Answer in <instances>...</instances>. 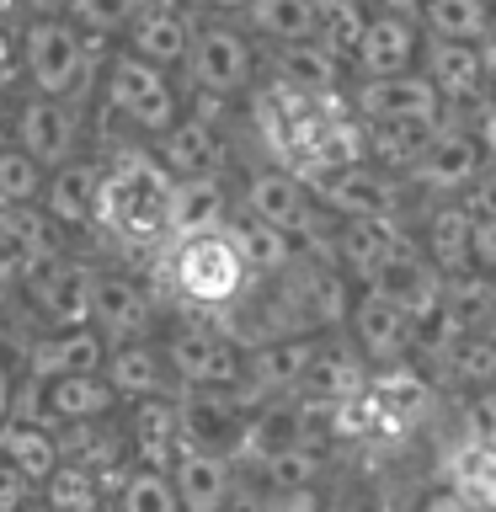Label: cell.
Instances as JSON below:
<instances>
[{
  "label": "cell",
  "instance_id": "53",
  "mask_svg": "<svg viewBox=\"0 0 496 512\" xmlns=\"http://www.w3.org/2000/svg\"><path fill=\"white\" fill-rule=\"evenodd\" d=\"M27 16H64V0H16Z\"/></svg>",
  "mask_w": 496,
  "mask_h": 512
},
{
  "label": "cell",
  "instance_id": "38",
  "mask_svg": "<svg viewBox=\"0 0 496 512\" xmlns=\"http://www.w3.org/2000/svg\"><path fill=\"white\" fill-rule=\"evenodd\" d=\"M230 224H235V240H240V251H246L256 283H272V278H283V272L294 267V256H299V240L294 235L272 230V224H256L246 214H235Z\"/></svg>",
  "mask_w": 496,
  "mask_h": 512
},
{
  "label": "cell",
  "instance_id": "41",
  "mask_svg": "<svg viewBox=\"0 0 496 512\" xmlns=\"http://www.w3.org/2000/svg\"><path fill=\"white\" fill-rule=\"evenodd\" d=\"M144 6H150V0H64V16H70L91 43H107V38H123Z\"/></svg>",
  "mask_w": 496,
  "mask_h": 512
},
{
  "label": "cell",
  "instance_id": "40",
  "mask_svg": "<svg viewBox=\"0 0 496 512\" xmlns=\"http://www.w3.org/2000/svg\"><path fill=\"white\" fill-rule=\"evenodd\" d=\"M43 182L48 171L32 160L22 144L0 139V208H32L43 203Z\"/></svg>",
  "mask_w": 496,
  "mask_h": 512
},
{
  "label": "cell",
  "instance_id": "16",
  "mask_svg": "<svg viewBox=\"0 0 496 512\" xmlns=\"http://www.w3.org/2000/svg\"><path fill=\"white\" fill-rule=\"evenodd\" d=\"M347 102L363 123H438V118H448L438 86L422 70L384 75V80H352Z\"/></svg>",
  "mask_w": 496,
  "mask_h": 512
},
{
  "label": "cell",
  "instance_id": "44",
  "mask_svg": "<svg viewBox=\"0 0 496 512\" xmlns=\"http://www.w3.org/2000/svg\"><path fill=\"white\" fill-rule=\"evenodd\" d=\"M326 491H256L251 512H320Z\"/></svg>",
  "mask_w": 496,
  "mask_h": 512
},
{
  "label": "cell",
  "instance_id": "39",
  "mask_svg": "<svg viewBox=\"0 0 496 512\" xmlns=\"http://www.w3.org/2000/svg\"><path fill=\"white\" fill-rule=\"evenodd\" d=\"M368 0H315V38L336 48L347 64L352 54H358V43H363V27H368Z\"/></svg>",
  "mask_w": 496,
  "mask_h": 512
},
{
  "label": "cell",
  "instance_id": "13",
  "mask_svg": "<svg viewBox=\"0 0 496 512\" xmlns=\"http://www.w3.org/2000/svg\"><path fill=\"white\" fill-rule=\"evenodd\" d=\"M326 331H283L267 336V342L246 347V379H240V400L246 406H262V400H283L304 390V374L315 363V347Z\"/></svg>",
  "mask_w": 496,
  "mask_h": 512
},
{
  "label": "cell",
  "instance_id": "30",
  "mask_svg": "<svg viewBox=\"0 0 496 512\" xmlns=\"http://www.w3.org/2000/svg\"><path fill=\"white\" fill-rule=\"evenodd\" d=\"M107 352L112 342L102 331L91 326H59V331H48L43 336V347L32 352V379H75V374H102L107 368Z\"/></svg>",
  "mask_w": 496,
  "mask_h": 512
},
{
  "label": "cell",
  "instance_id": "52",
  "mask_svg": "<svg viewBox=\"0 0 496 512\" xmlns=\"http://www.w3.org/2000/svg\"><path fill=\"white\" fill-rule=\"evenodd\" d=\"M368 11H390V16H416L422 0H368Z\"/></svg>",
  "mask_w": 496,
  "mask_h": 512
},
{
  "label": "cell",
  "instance_id": "10",
  "mask_svg": "<svg viewBox=\"0 0 496 512\" xmlns=\"http://www.w3.org/2000/svg\"><path fill=\"white\" fill-rule=\"evenodd\" d=\"M480 171H486V150H480L475 128L464 118H443L422 160L406 171V187L416 203H443V198H464Z\"/></svg>",
  "mask_w": 496,
  "mask_h": 512
},
{
  "label": "cell",
  "instance_id": "1",
  "mask_svg": "<svg viewBox=\"0 0 496 512\" xmlns=\"http://www.w3.org/2000/svg\"><path fill=\"white\" fill-rule=\"evenodd\" d=\"M171 198L176 176L160 166L150 144H123L112 160H102V208L96 224L112 230L128 246H166L171 240Z\"/></svg>",
  "mask_w": 496,
  "mask_h": 512
},
{
  "label": "cell",
  "instance_id": "20",
  "mask_svg": "<svg viewBox=\"0 0 496 512\" xmlns=\"http://www.w3.org/2000/svg\"><path fill=\"white\" fill-rule=\"evenodd\" d=\"M443 272L427 262L422 251H416V240H406L400 251H390L384 262L374 267V278L368 283H358V288H374L379 299H390V304H400L416 326H427L432 315H438V304H443Z\"/></svg>",
  "mask_w": 496,
  "mask_h": 512
},
{
  "label": "cell",
  "instance_id": "14",
  "mask_svg": "<svg viewBox=\"0 0 496 512\" xmlns=\"http://www.w3.org/2000/svg\"><path fill=\"white\" fill-rule=\"evenodd\" d=\"M96 272L91 262H75V256H48L43 267H32L22 278V299L27 310L48 320V331L59 326H86L91 320V299H96Z\"/></svg>",
  "mask_w": 496,
  "mask_h": 512
},
{
  "label": "cell",
  "instance_id": "31",
  "mask_svg": "<svg viewBox=\"0 0 496 512\" xmlns=\"http://www.w3.org/2000/svg\"><path fill=\"white\" fill-rule=\"evenodd\" d=\"M0 464L22 475L32 491H43L48 480H54V470L64 464V443L48 422H16L11 416V422L0 427Z\"/></svg>",
  "mask_w": 496,
  "mask_h": 512
},
{
  "label": "cell",
  "instance_id": "46",
  "mask_svg": "<svg viewBox=\"0 0 496 512\" xmlns=\"http://www.w3.org/2000/svg\"><path fill=\"white\" fill-rule=\"evenodd\" d=\"M470 267L496 278V219H475V240H470Z\"/></svg>",
  "mask_w": 496,
  "mask_h": 512
},
{
  "label": "cell",
  "instance_id": "27",
  "mask_svg": "<svg viewBox=\"0 0 496 512\" xmlns=\"http://www.w3.org/2000/svg\"><path fill=\"white\" fill-rule=\"evenodd\" d=\"M112 411H123V395L107 384V374H75V379L38 384V416L48 427H91V422H107Z\"/></svg>",
  "mask_w": 496,
  "mask_h": 512
},
{
  "label": "cell",
  "instance_id": "3",
  "mask_svg": "<svg viewBox=\"0 0 496 512\" xmlns=\"http://www.w3.org/2000/svg\"><path fill=\"white\" fill-rule=\"evenodd\" d=\"M262 75H267V48L246 27L230 22V16H198V32H192V48L182 64L187 102L235 107L262 86Z\"/></svg>",
  "mask_w": 496,
  "mask_h": 512
},
{
  "label": "cell",
  "instance_id": "36",
  "mask_svg": "<svg viewBox=\"0 0 496 512\" xmlns=\"http://www.w3.org/2000/svg\"><path fill=\"white\" fill-rule=\"evenodd\" d=\"M240 27L267 54L272 48H288V43H304V38H315V0H251L240 11Z\"/></svg>",
  "mask_w": 496,
  "mask_h": 512
},
{
  "label": "cell",
  "instance_id": "9",
  "mask_svg": "<svg viewBox=\"0 0 496 512\" xmlns=\"http://www.w3.org/2000/svg\"><path fill=\"white\" fill-rule=\"evenodd\" d=\"M310 192L326 219H411L416 208L411 187L400 176L379 171L374 160H352V166L320 176Z\"/></svg>",
  "mask_w": 496,
  "mask_h": 512
},
{
  "label": "cell",
  "instance_id": "24",
  "mask_svg": "<svg viewBox=\"0 0 496 512\" xmlns=\"http://www.w3.org/2000/svg\"><path fill=\"white\" fill-rule=\"evenodd\" d=\"M43 214L54 230H91L96 208H102V160L96 155H75L64 166L48 171L43 182Z\"/></svg>",
  "mask_w": 496,
  "mask_h": 512
},
{
  "label": "cell",
  "instance_id": "54",
  "mask_svg": "<svg viewBox=\"0 0 496 512\" xmlns=\"http://www.w3.org/2000/svg\"><path fill=\"white\" fill-rule=\"evenodd\" d=\"M11 91H0V139H11Z\"/></svg>",
  "mask_w": 496,
  "mask_h": 512
},
{
  "label": "cell",
  "instance_id": "15",
  "mask_svg": "<svg viewBox=\"0 0 496 512\" xmlns=\"http://www.w3.org/2000/svg\"><path fill=\"white\" fill-rule=\"evenodd\" d=\"M422 75L438 86L448 118H470L480 102H491V96H496L491 48H486V43H432V38H427Z\"/></svg>",
  "mask_w": 496,
  "mask_h": 512
},
{
  "label": "cell",
  "instance_id": "43",
  "mask_svg": "<svg viewBox=\"0 0 496 512\" xmlns=\"http://www.w3.org/2000/svg\"><path fill=\"white\" fill-rule=\"evenodd\" d=\"M43 502L54 512H96V486H91V470L86 464H70L64 459L54 480L43 486Z\"/></svg>",
  "mask_w": 496,
  "mask_h": 512
},
{
  "label": "cell",
  "instance_id": "17",
  "mask_svg": "<svg viewBox=\"0 0 496 512\" xmlns=\"http://www.w3.org/2000/svg\"><path fill=\"white\" fill-rule=\"evenodd\" d=\"M192 32H198V11H192V0H150V6L134 16V27L118 38V48H123V54H134V59H144V64H160V70L182 75Z\"/></svg>",
  "mask_w": 496,
  "mask_h": 512
},
{
  "label": "cell",
  "instance_id": "51",
  "mask_svg": "<svg viewBox=\"0 0 496 512\" xmlns=\"http://www.w3.org/2000/svg\"><path fill=\"white\" fill-rule=\"evenodd\" d=\"M320 512H374V502H368V496H326V507H320Z\"/></svg>",
  "mask_w": 496,
  "mask_h": 512
},
{
  "label": "cell",
  "instance_id": "28",
  "mask_svg": "<svg viewBox=\"0 0 496 512\" xmlns=\"http://www.w3.org/2000/svg\"><path fill=\"white\" fill-rule=\"evenodd\" d=\"M107 384L123 395V406L134 400H160V395H176V379H171V363H166V347L155 336H134V342H112L107 352Z\"/></svg>",
  "mask_w": 496,
  "mask_h": 512
},
{
  "label": "cell",
  "instance_id": "21",
  "mask_svg": "<svg viewBox=\"0 0 496 512\" xmlns=\"http://www.w3.org/2000/svg\"><path fill=\"white\" fill-rule=\"evenodd\" d=\"M176 416H182V448H208V454L235 459L251 406L235 390H182L176 395Z\"/></svg>",
  "mask_w": 496,
  "mask_h": 512
},
{
  "label": "cell",
  "instance_id": "11",
  "mask_svg": "<svg viewBox=\"0 0 496 512\" xmlns=\"http://www.w3.org/2000/svg\"><path fill=\"white\" fill-rule=\"evenodd\" d=\"M342 336H347V347L363 358L368 374L416 363V320L400 310V304L379 299L374 288H358V294H352V310L342 320Z\"/></svg>",
  "mask_w": 496,
  "mask_h": 512
},
{
  "label": "cell",
  "instance_id": "25",
  "mask_svg": "<svg viewBox=\"0 0 496 512\" xmlns=\"http://www.w3.org/2000/svg\"><path fill=\"white\" fill-rule=\"evenodd\" d=\"M171 486H176V502L182 512H230L235 507V486H240V470L230 454H208V448H182L171 459Z\"/></svg>",
  "mask_w": 496,
  "mask_h": 512
},
{
  "label": "cell",
  "instance_id": "48",
  "mask_svg": "<svg viewBox=\"0 0 496 512\" xmlns=\"http://www.w3.org/2000/svg\"><path fill=\"white\" fill-rule=\"evenodd\" d=\"M464 123L475 128L480 150H486V160L496 166V96H491V102H480V107H475V112H470V118H464Z\"/></svg>",
  "mask_w": 496,
  "mask_h": 512
},
{
  "label": "cell",
  "instance_id": "37",
  "mask_svg": "<svg viewBox=\"0 0 496 512\" xmlns=\"http://www.w3.org/2000/svg\"><path fill=\"white\" fill-rule=\"evenodd\" d=\"M251 480H256V491H320V480H326V443L310 438V443L283 448V454L251 464Z\"/></svg>",
  "mask_w": 496,
  "mask_h": 512
},
{
  "label": "cell",
  "instance_id": "7",
  "mask_svg": "<svg viewBox=\"0 0 496 512\" xmlns=\"http://www.w3.org/2000/svg\"><path fill=\"white\" fill-rule=\"evenodd\" d=\"M166 347V363H171V379H176V395L182 390H235L240 395V379H246V342L219 326L208 315H192V320H176V326L160 336Z\"/></svg>",
  "mask_w": 496,
  "mask_h": 512
},
{
  "label": "cell",
  "instance_id": "29",
  "mask_svg": "<svg viewBox=\"0 0 496 512\" xmlns=\"http://www.w3.org/2000/svg\"><path fill=\"white\" fill-rule=\"evenodd\" d=\"M54 251V224L38 203L32 208H0V283H22L32 267H43Z\"/></svg>",
  "mask_w": 496,
  "mask_h": 512
},
{
  "label": "cell",
  "instance_id": "19",
  "mask_svg": "<svg viewBox=\"0 0 496 512\" xmlns=\"http://www.w3.org/2000/svg\"><path fill=\"white\" fill-rule=\"evenodd\" d=\"M406 240H411V219H331L326 240L310 246V251H326L352 283H368V278H374V267L390 251L406 246Z\"/></svg>",
  "mask_w": 496,
  "mask_h": 512
},
{
  "label": "cell",
  "instance_id": "42",
  "mask_svg": "<svg viewBox=\"0 0 496 512\" xmlns=\"http://www.w3.org/2000/svg\"><path fill=\"white\" fill-rule=\"evenodd\" d=\"M118 512H182V502H176V486H171L166 470L134 464L118 486Z\"/></svg>",
  "mask_w": 496,
  "mask_h": 512
},
{
  "label": "cell",
  "instance_id": "47",
  "mask_svg": "<svg viewBox=\"0 0 496 512\" xmlns=\"http://www.w3.org/2000/svg\"><path fill=\"white\" fill-rule=\"evenodd\" d=\"M411 512H475V507L464 502L454 486H427V491L411 502Z\"/></svg>",
  "mask_w": 496,
  "mask_h": 512
},
{
  "label": "cell",
  "instance_id": "33",
  "mask_svg": "<svg viewBox=\"0 0 496 512\" xmlns=\"http://www.w3.org/2000/svg\"><path fill=\"white\" fill-rule=\"evenodd\" d=\"M427 368L443 384L464 390V395H496V336H486V331H480V336H459V342H448L443 352H432Z\"/></svg>",
  "mask_w": 496,
  "mask_h": 512
},
{
  "label": "cell",
  "instance_id": "34",
  "mask_svg": "<svg viewBox=\"0 0 496 512\" xmlns=\"http://www.w3.org/2000/svg\"><path fill=\"white\" fill-rule=\"evenodd\" d=\"M416 22L432 43H496V0H422Z\"/></svg>",
  "mask_w": 496,
  "mask_h": 512
},
{
  "label": "cell",
  "instance_id": "18",
  "mask_svg": "<svg viewBox=\"0 0 496 512\" xmlns=\"http://www.w3.org/2000/svg\"><path fill=\"white\" fill-rule=\"evenodd\" d=\"M427 54V32L416 16H390L374 11L363 27V43L352 54V80H384V75H411L422 70Z\"/></svg>",
  "mask_w": 496,
  "mask_h": 512
},
{
  "label": "cell",
  "instance_id": "35",
  "mask_svg": "<svg viewBox=\"0 0 496 512\" xmlns=\"http://www.w3.org/2000/svg\"><path fill=\"white\" fill-rule=\"evenodd\" d=\"M438 128H443V118L438 123H363V160H374L379 171L406 182V171L422 160V150L432 144Z\"/></svg>",
  "mask_w": 496,
  "mask_h": 512
},
{
  "label": "cell",
  "instance_id": "55",
  "mask_svg": "<svg viewBox=\"0 0 496 512\" xmlns=\"http://www.w3.org/2000/svg\"><path fill=\"white\" fill-rule=\"evenodd\" d=\"M491 75H496V43H491Z\"/></svg>",
  "mask_w": 496,
  "mask_h": 512
},
{
  "label": "cell",
  "instance_id": "49",
  "mask_svg": "<svg viewBox=\"0 0 496 512\" xmlns=\"http://www.w3.org/2000/svg\"><path fill=\"white\" fill-rule=\"evenodd\" d=\"M11 411H16V379H11V363H6V352H0V427L11 422Z\"/></svg>",
  "mask_w": 496,
  "mask_h": 512
},
{
  "label": "cell",
  "instance_id": "2",
  "mask_svg": "<svg viewBox=\"0 0 496 512\" xmlns=\"http://www.w3.org/2000/svg\"><path fill=\"white\" fill-rule=\"evenodd\" d=\"M160 272H166V288L187 304L192 315L240 310V299L256 288V272H251L246 251H240V240H235V224L166 240V262H160Z\"/></svg>",
  "mask_w": 496,
  "mask_h": 512
},
{
  "label": "cell",
  "instance_id": "23",
  "mask_svg": "<svg viewBox=\"0 0 496 512\" xmlns=\"http://www.w3.org/2000/svg\"><path fill=\"white\" fill-rule=\"evenodd\" d=\"M91 326L107 342H134V336L155 331V288L134 278V272H102L91 299Z\"/></svg>",
  "mask_w": 496,
  "mask_h": 512
},
{
  "label": "cell",
  "instance_id": "32",
  "mask_svg": "<svg viewBox=\"0 0 496 512\" xmlns=\"http://www.w3.org/2000/svg\"><path fill=\"white\" fill-rule=\"evenodd\" d=\"M230 219H235V182H230V176H192V182H176V198H171V240H176V235L224 230Z\"/></svg>",
  "mask_w": 496,
  "mask_h": 512
},
{
  "label": "cell",
  "instance_id": "8",
  "mask_svg": "<svg viewBox=\"0 0 496 512\" xmlns=\"http://www.w3.org/2000/svg\"><path fill=\"white\" fill-rule=\"evenodd\" d=\"M150 150L160 155V166H166L176 182H192V176H230V166H235L230 107L187 102V112L150 144Z\"/></svg>",
  "mask_w": 496,
  "mask_h": 512
},
{
  "label": "cell",
  "instance_id": "50",
  "mask_svg": "<svg viewBox=\"0 0 496 512\" xmlns=\"http://www.w3.org/2000/svg\"><path fill=\"white\" fill-rule=\"evenodd\" d=\"M251 0H192V11L198 16H230V22H240V11H246Z\"/></svg>",
  "mask_w": 496,
  "mask_h": 512
},
{
  "label": "cell",
  "instance_id": "56",
  "mask_svg": "<svg viewBox=\"0 0 496 512\" xmlns=\"http://www.w3.org/2000/svg\"><path fill=\"white\" fill-rule=\"evenodd\" d=\"M486 336H496V310H491V331H486Z\"/></svg>",
  "mask_w": 496,
  "mask_h": 512
},
{
  "label": "cell",
  "instance_id": "26",
  "mask_svg": "<svg viewBox=\"0 0 496 512\" xmlns=\"http://www.w3.org/2000/svg\"><path fill=\"white\" fill-rule=\"evenodd\" d=\"M267 75L283 80V86H294V91H304V96H347L352 91V64L336 54V48H326L320 38L272 48Z\"/></svg>",
  "mask_w": 496,
  "mask_h": 512
},
{
  "label": "cell",
  "instance_id": "12",
  "mask_svg": "<svg viewBox=\"0 0 496 512\" xmlns=\"http://www.w3.org/2000/svg\"><path fill=\"white\" fill-rule=\"evenodd\" d=\"M80 139H86V112H80V102L32 96V91L16 96V107H11V144H22L43 171L75 160Z\"/></svg>",
  "mask_w": 496,
  "mask_h": 512
},
{
  "label": "cell",
  "instance_id": "6",
  "mask_svg": "<svg viewBox=\"0 0 496 512\" xmlns=\"http://www.w3.org/2000/svg\"><path fill=\"white\" fill-rule=\"evenodd\" d=\"M91 80V38L70 16H27L22 22V86L32 96L80 102Z\"/></svg>",
  "mask_w": 496,
  "mask_h": 512
},
{
  "label": "cell",
  "instance_id": "22",
  "mask_svg": "<svg viewBox=\"0 0 496 512\" xmlns=\"http://www.w3.org/2000/svg\"><path fill=\"white\" fill-rule=\"evenodd\" d=\"M411 240L416 251L427 256L443 278L454 272H470V240H475V214L464 208L459 198H443V203H416L411 208Z\"/></svg>",
  "mask_w": 496,
  "mask_h": 512
},
{
  "label": "cell",
  "instance_id": "4",
  "mask_svg": "<svg viewBox=\"0 0 496 512\" xmlns=\"http://www.w3.org/2000/svg\"><path fill=\"white\" fill-rule=\"evenodd\" d=\"M96 91H102V107L112 112V123L123 134H134V144H155L187 112L182 75L160 70V64H144L134 54H123V48H112L102 59Z\"/></svg>",
  "mask_w": 496,
  "mask_h": 512
},
{
  "label": "cell",
  "instance_id": "5",
  "mask_svg": "<svg viewBox=\"0 0 496 512\" xmlns=\"http://www.w3.org/2000/svg\"><path fill=\"white\" fill-rule=\"evenodd\" d=\"M235 214L294 235L299 251L320 246L326 230H331V219L320 214L310 182L294 176L288 166H278V160H251V166H240V176H235Z\"/></svg>",
  "mask_w": 496,
  "mask_h": 512
},
{
  "label": "cell",
  "instance_id": "45",
  "mask_svg": "<svg viewBox=\"0 0 496 512\" xmlns=\"http://www.w3.org/2000/svg\"><path fill=\"white\" fill-rule=\"evenodd\" d=\"M459 203L470 208L475 219H496V166H491V160H486V171L475 176V182H470V192H464Z\"/></svg>",
  "mask_w": 496,
  "mask_h": 512
}]
</instances>
